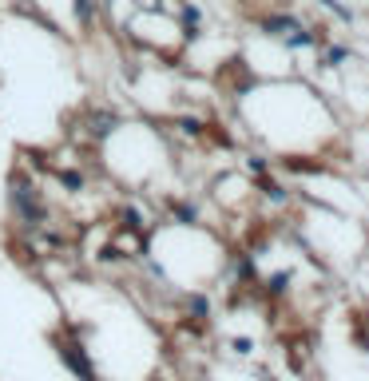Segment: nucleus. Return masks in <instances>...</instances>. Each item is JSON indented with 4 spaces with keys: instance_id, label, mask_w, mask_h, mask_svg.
Segmentation results:
<instances>
[{
    "instance_id": "f257e3e1",
    "label": "nucleus",
    "mask_w": 369,
    "mask_h": 381,
    "mask_svg": "<svg viewBox=\"0 0 369 381\" xmlns=\"http://www.w3.org/2000/svg\"><path fill=\"white\" fill-rule=\"evenodd\" d=\"M60 357H64V361H68V366L75 369V373H80V378H92V369H87V357L80 354V345L64 342V345H60Z\"/></svg>"
},
{
    "instance_id": "f03ea898",
    "label": "nucleus",
    "mask_w": 369,
    "mask_h": 381,
    "mask_svg": "<svg viewBox=\"0 0 369 381\" xmlns=\"http://www.w3.org/2000/svg\"><path fill=\"white\" fill-rule=\"evenodd\" d=\"M183 20H187V28L195 32V24H198V8H183Z\"/></svg>"
},
{
    "instance_id": "7ed1b4c3",
    "label": "nucleus",
    "mask_w": 369,
    "mask_h": 381,
    "mask_svg": "<svg viewBox=\"0 0 369 381\" xmlns=\"http://www.w3.org/2000/svg\"><path fill=\"white\" fill-rule=\"evenodd\" d=\"M60 179H64V183H68V187H80V175H75V171H64Z\"/></svg>"
}]
</instances>
